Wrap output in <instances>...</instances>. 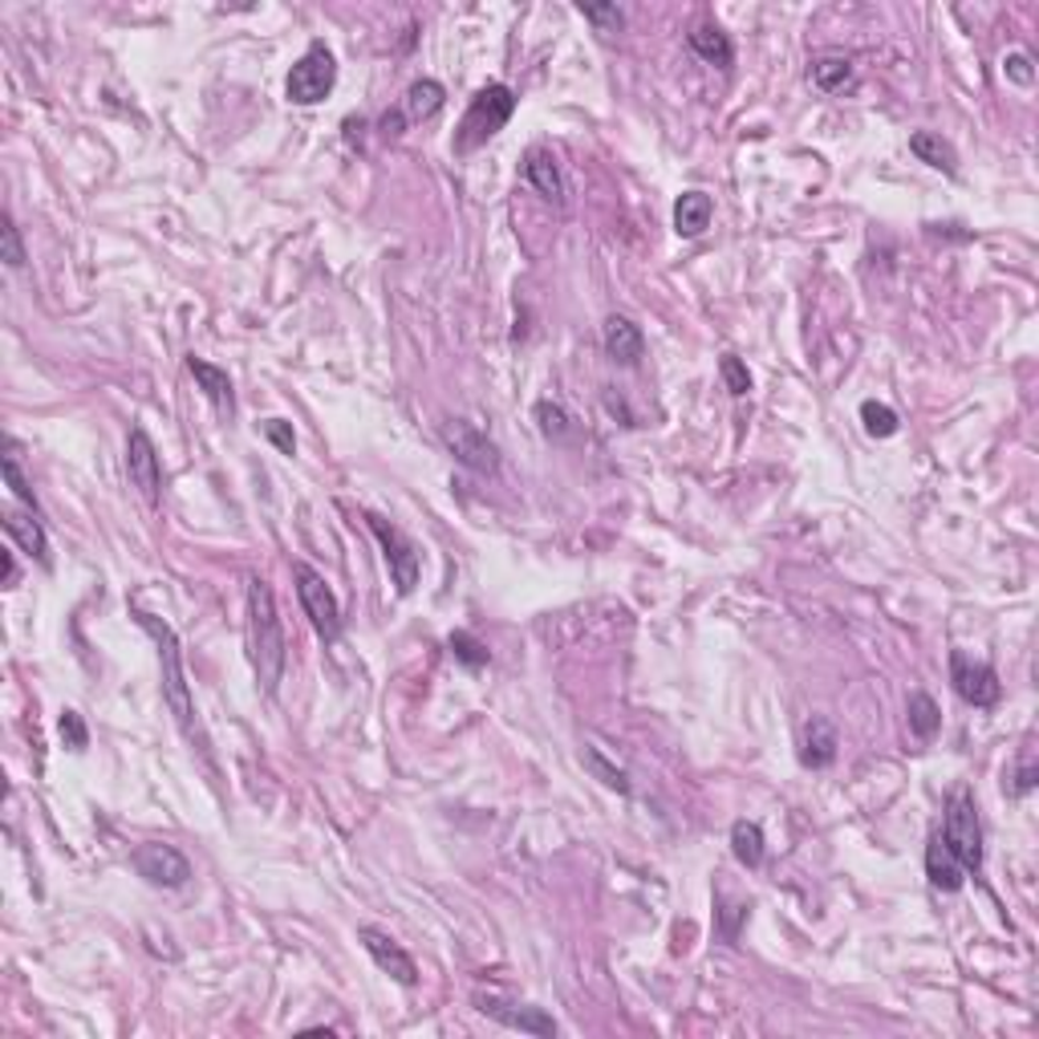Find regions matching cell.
Returning a JSON list of instances; mask_svg holds the SVG:
<instances>
[{"label": "cell", "mask_w": 1039, "mask_h": 1039, "mask_svg": "<svg viewBox=\"0 0 1039 1039\" xmlns=\"http://www.w3.org/2000/svg\"><path fill=\"white\" fill-rule=\"evenodd\" d=\"M126 471H131V483L143 492V500L147 504H159V492H163V463H159V451H155V443H150V435L143 427L131 431V439H126Z\"/></svg>", "instance_id": "11"}, {"label": "cell", "mask_w": 1039, "mask_h": 1039, "mask_svg": "<svg viewBox=\"0 0 1039 1039\" xmlns=\"http://www.w3.org/2000/svg\"><path fill=\"white\" fill-rule=\"evenodd\" d=\"M516 114V93L507 90L504 81H492V86H483L476 98H471V107H467L463 122H459V131H455V150L459 155H467V150H480L488 138H495V134L504 131V122Z\"/></svg>", "instance_id": "3"}, {"label": "cell", "mask_w": 1039, "mask_h": 1039, "mask_svg": "<svg viewBox=\"0 0 1039 1039\" xmlns=\"http://www.w3.org/2000/svg\"><path fill=\"white\" fill-rule=\"evenodd\" d=\"M57 727H62V739H66L69 751H81V747L90 744V731H86L78 711H62V723H57Z\"/></svg>", "instance_id": "35"}, {"label": "cell", "mask_w": 1039, "mask_h": 1039, "mask_svg": "<svg viewBox=\"0 0 1039 1039\" xmlns=\"http://www.w3.org/2000/svg\"><path fill=\"white\" fill-rule=\"evenodd\" d=\"M1036 775H1039V772H1036V763H1031V760L1019 763V772H1015V784H1012L1015 796H1027V792L1036 787Z\"/></svg>", "instance_id": "39"}, {"label": "cell", "mask_w": 1039, "mask_h": 1039, "mask_svg": "<svg viewBox=\"0 0 1039 1039\" xmlns=\"http://www.w3.org/2000/svg\"><path fill=\"white\" fill-rule=\"evenodd\" d=\"M366 520H370V533L378 536V545H382V552H387L394 589H399V593H411V589L418 585V577H423V557H418L414 540L402 533V528L387 524L382 516H366Z\"/></svg>", "instance_id": "7"}, {"label": "cell", "mask_w": 1039, "mask_h": 1039, "mask_svg": "<svg viewBox=\"0 0 1039 1039\" xmlns=\"http://www.w3.org/2000/svg\"><path fill=\"white\" fill-rule=\"evenodd\" d=\"M4 483L13 488V495L21 500V504L29 507V512H37L41 516V507H37V495H33V488H29V480H25V471H21V463H16V451H9L4 455Z\"/></svg>", "instance_id": "31"}, {"label": "cell", "mask_w": 1039, "mask_h": 1039, "mask_svg": "<svg viewBox=\"0 0 1039 1039\" xmlns=\"http://www.w3.org/2000/svg\"><path fill=\"white\" fill-rule=\"evenodd\" d=\"M443 98H447V90H443L435 78L414 81L411 90H406V98H402V114H406L411 122H423V119H431V114H439Z\"/></svg>", "instance_id": "23"}, {"label": "cell", "mask_w": 1039, "mask_h": 1039, "mask_svg": "<svg viewBox=\"0 0 1039 1039\" xmlns=\"http://www.w3.org/2000/svg\"><path fill=\"white\" fill-rule=\"evenodd\" d=\"M334 81H337L334 54L325 49V41H313L305 54L293 62V69H289L284 93H289V102H297V107H317L321 98H329Z\"/></svg>", "instance_id": "5"}, {"label": "cell", "mask_w": 1039, "mask_h": 1039, "mask_svg": "<svg viewBox=\"0 0 1039 1039\" xmlns=\"http://www.w3.org/2000/svg\"><path fill=\"white\" fill-rule=\"evenodd\" d=\"M134 869H138V878H147L159 890H183L187 881H191V861L175 845H163V840L138 845L134 849Z\"/></svg>", "instance_id": "9"}, {"label": "cell", "mask_w": 1039, "mask_h": 1039, "mask_svg": "<svg viewBox=\"0 0 1039 1039\" xmlns=\"http://www.w3.org/2000/svg\"><path fill=\"white\" fill-rule=\"evenodd\" d=\"M358 938H361V947H366V954L378 962V971H387L390 979L402 986L418 983V967H414V959L399 947V942H394V938H390L387 930H378V926H361Z\"/></svg>", "instance_id": "12"}, {"label": "cell", "mask_w": 1039, "mask_h": 1039, "mask_svg": "<svg viewBox=\"0 0 1039 1039\" xmlns=\"http://www.w3.org/2000/svg\"><path fill=\"white\" fill-rule=\"evenodd\" d=\"M691 49L703 62H711V66H719V69H727L735 62V49H731V41H727V33H723L715 21H699V25L691 29Z\"/></svg>", "instance_id": "21"}, {"label": "cell", "mask_w": 1039, "mask_h": 1039, "mask_svg": "<svg viewBox=\"0 0 1039 1039\" xmlns=\"http://www.w3.org/2000/svg\"><path fill=\"white\" fill-rule=\"evenodd\" d=\"M187 370H191V378L200 382V390L208 394V402H212L220 414H236V390H232V378H227V370H220V366H212V361L203 358H187Z\"/></svg>", "instance_id": "17"}, {"label": "cell", "mask_w": 1039, "mask_h": 1039, "mask_svg": "<svg viewBox=\"0 0 1039 1039\" xmlns=\"http://www.w3.org/2000/svg\"><path fill=\"white\" fill-rule=\"evenodd\" d=\"M861 423H865V431L869 435H878V439H890V435H897V414L885 406V402H861Z\"/></svg>", "instance_id": "27"}, {"label": "cell", "mask_w": 1039, "mask_h": 1039, "mask_svg": "<svg viewBox=\"0 0 1039 1039\" xmlns=\"http://www.w3.org/2000/svg\"><path fill=\"white\" fill-rule=\"evenodd\" d=\"M808 78H813L816 90L837 93V90H845V86L853 81V62H849V57L828 54V57H820V62H813V69H808Z\"/></svg>", "instance_id": "25"}, {"label": "cell", "mask_w": 1039, "mask_h": 1039, "mask_svg": "<svg viewBox=\"0 0 1039 1039\" xmlns=\"http://www.w3.org/2000/svg\"><path fill=\"white\" fill-rule=\"evenodd\" d=\"M731 853L747 869L763 865V828L756 820H735L731 825Z\"/></svg>", "instance_id": "24"}, {"label": "cell", "mask_w": 1039, "mask_h": 1039, "mask_svg": "<svg viewBox=\"0 0 1039 1039\" xmlns=\"http://www.w3.org/2000/svg\"><path fill=\"white\" fill-rule=\"evenodd\" d=\"M950 682L954 694L971 706H995L1003 699V682L991 662H974L962 650H950Z\"/></svg>", "instance_id": "8"}, {"label": "cell", "mask_w": 1039, "mask_h": 1039, "mask_svg": "<svg viewBox=\"0 0 1039 1039\" xmlns=\"http://www.w3.org/2000/svg\"><path fill=\"white\" fill-rule=\"evenodd\" d=\"M524 179H528L545 200H552V203L565 200V179H560V167H557V159H552V150H545V147L528 150V155H524Z\"/></svg>", "instance_id": "18"}, {"label": "cell", "mask_w": 1039, "mask_h": 1039, "mask_svg": "<svg viewBox=\"0 0 1039 1039\" xmlns=\"http://www.w3.org/2000/svg\"><path fill=\"white\" fill-rule=\"evenodd\" d=\"M926 878H930L934 890H942V893H959L962 881H967V869L959 865V857L950 853L942 833H934L930 845H926Z\"/></svg>", "instance_id": "16"}, {"label": "cell", "mask_w": 1039, "mask_h": 1039, "mask_svg": "<svg viewBox=\"0 0 1039 1039\" xmlns=\"http://www.w3.org/2000/svg\"><path fill=\"white\" fill-rule=\"evenodd\" d=\"M909 731L918 735V739H934L938 735V727H942V711H938V703H934L926 691H914L909 694Z\"/></svg>", "instance_id": "26"}, {"label": "cell", "mask_w": 1039, "mask_h": 1039, "mask_svg": "<svg viewBox=\"0 0 1039 1039\" xmlns=\"http://www.w3.org/2000/svg\"><path fill=\"white\" fill-rule=\"evenodd\" d=\"M248 653H253L260 686L277 694L280 679H284V662H289V641H284V622H280L272 585L265 577L248 581Z\"/></svg>", "instance_id": "1"}, {"label": "cell", "mask_w": 1039, "mask_h": 1039, "mask_svg": "<svg viewBox=\"0 0 1039 1039\" xmlns=\"http://www.w3.org/2000/svg\"><path fill=\"white\" fill-rule=\"evenodd\" d=\"M837 727L825 719V715H813V719L804 723V731H800V763L804 768H833V760H837Z\"/></svg>", "instance_id": "15"}, {"label": "cell", "mask_w": 1039, "mask_h": 1039, "mask_svg": "<svg viewBox=\"0 0 1039 1039\" xmlns=\"http://www.w3.org/2000/svg\"><path fill=\"white\" fill-rule=\"evenodd\" d=\"M0 260L9 268H21L25 265V244H21V232H16L13 215L4 212V220H0Z\"/></svg>", "instance_id": "32"}, {"label": "cell", "mask_w": 1039, "mask_h": 1039, "mask_svg": "<svg viewBox=\"0 0 1039 1039\" xmlns=\"http://www.w3.org/2000/svg\"><path fill=\"white\" fill-rule=\"evenodd\" d=\"M747 918V906H723V926L719 934L727 938V942H735L739 938V921Z\"/></svg>", "instance_id": "38"}, {"label": "cell", "mask_w": 1039, "mask_h": 1039, "mask_svg": "<svg viewBox=\"0 0 1039 1039\" xmlns=\"http://www.w3.org/2000/svg\"><path fill=\"white\" fill-rule=\"evenodd\" d=\"M443 439H447L455 459L463 467H471V471H495V467H500L495 443L488 439L480 427H471V423H451V427L443 431Z\"/></svg>", "instance_id": "13"}, {"label": "cell", "mask_w": 1039, "mask_h": 1039, "mask_svg": "<svg viewBox=\"0 0 1039 1039\" xmlns=\"http://www.w3.org/2000/svg\"><path fill=\"white\" fill-rule=\"evenodd\" d=\"M476 1007H480L488 1019H495V1024L512 1027V1031H524V1036H557V1019L552 1015H545L540 1007H528V1003H512V999H500V995H483V991H476Z\"/></svg>", "instance_id": "10"}, {"label": "cell", "mask_w": 1039, "mask_h": 1039, "mask_svg": "<svg viewBox=\"0 0 1039 1039\" xmlns=\"http://www.w3.org/2000/svg\"><path fill=\"white\" fill-rule=\"evenodd\" d=\"M4 533L13 536L29 557H37L41 565H49V540H45V528H41V520L33 516V512L25 516V512L9 507V512H4Z\"/></svg>", "instance_id": "19"}, {"label": "cell", "mask_w": 1039, "mask_h": 1039, "mask_svg": "<svg viewBox=\"0 0 1039 1039\" xmlns=\"http://www.w3.org/2000/svg\"><path fill=\"white\" fill-rule=\"evenodd\" d=\"M585 768L593 775H597L601 784L605 787H617V792H629V780H626V772L617 768V763H610L605 756H601L597 747H585Z\"/></svg>", "instance_id": "30"}, {"label": "cell", "mask_w": 1039, "mask_h": 1039, "mask_svg": "<svg viewBox=\"0 0 1039 1039\" xmlns=\"http://www.w3.org/2000/svg\"><path fill=\"white\" fill-rule=\"evenodd\" d=\"M447 646H451L455 658H459L463 667H471V670L488 667V658H492V653H488V646H483L480 638H471L467 629H459V634H451V638H447Z\"/></svg>", "instance_id": "29"}, {"label": "cell", "mask_w": 1039, "mask_h": 1039, "mask_svg": "<svg viewBox=\"0 0 1039 1039\" xmlns=\"http://www.w3.org/2000/svg\"><path fill=\"white\" fill-rule=\"evenodd\" d=\"M1003 74L1012 81H1019V86H1031V78H1036V69H1031V54H1024V49H1015V54L1003 57Z\"/></svg>", "instance_id": "37"}, {"label": "cell", "mask_w": 1039, "mask_h": 1039, "mask_svg": "<svg viewBox=\"0 0 1039 1039\" xmlns=\"http://www.w3.org/2000/svg\"><path fill=\"white\" fill-rule=\"evenodd\" d=\"M601 346H605V354H610L617 366H638L641 354H646V337H641V329L629 317L613 313V317H605V325H601Z\"/></svg>", "instance_id": "14"}, {"label": "cell", "mask_w": 1039, "mask_h": 1039, "mask_svg": "<svg viewBox=\"0 0 1039 1039\" xmlns=\"http://www.w3.org/2000/svg\"><path fill=\"white\" fill-rule=\"evenodd\" d=\"M134 617H138V626L147 629L150 638H155V646H159V667H163V703L171 706L175 723L183 727L187 739H191V744H200V751H208V739H203L200 719H195V703H191V686H187V674H183V650H179V638H175V629L167 626L163 617H155V613L134 610Z\"/></svg>", "instance_id": "2"}, {"label": "cell", "mask_w": 1039, "mask_h": 1039, "mask_svg": "<svg viewBox=\"0 0 1039 1039\" xmlns=\"http://www.w3.org/2000/svg\"><path fill=\"white\" fill-rule=\"evenodd\" d=\"M265 435H268V443H272L280 455H293L297 451V435H293V427H289L284 418H268Z\"/></svg>", "instance_id": "36"}, {"label": "cell", "mask_w": 1039, "mask_h": 1039, "mask_svg": "<svg viewBox=\"0 0 1039 1039\" xmlns=\"http://www.w3.org/2000/svg\"><path fill=\"white\" fill-rule=\"evenodd\" d=\"M581 13H585V21L597 29V33H617L622 21H626L617 4H581Z\"/></svg>", "instance_id": "34"}, {"label": "cell", "mask_w": 1039, "mask_h": 1039, "mask_svg": "<svg viewBox=\"0 0 1039 1039\" xmlns=\"http://www.w3.org/2000/svg\"><path fill=\"white\" fill-rule=\"evenodd\" d=\"M536 423H540V431H545L548 439H569V431H573V418H569V411L565 406H557V402H536Z\"/></svg>", "instance_id": "28"}, {"label": "cell", "mask_w": 1039, "mask_h": 1039, "mask_svg": "<svg viewBox=\"0 0 1039 1039\" xmlns=\"http://www.w3.org/2000/svg\"><path fill=\"white\" fill-rule=\"evenodd\" d=\"M293 581H297V597H301V610L313 622L325 641H334L342 634V605H337L334 589L325 585V577L309 565H293Z\"/></svg>", "instance_id": "6"}, {"label": "cell", "mask_w": 1039, "mask_h": 1039, "mask_svg": "<svg viewBox=\"0 0 1039 1039\" xmlns=\"http://www.w3.org/2000/svg\"><path fill=\"white\" fill-rule=\"evenodd\" d=\"M942 840L950 845V853L959 857V865L967 873H979L983 869V820H979V808H974L971 792H954L947 800V816H942Z\"/></svg>", "instance_id": "4"}, {"label": "cell", "mask_w": 1039, "mask_h": 1039, "mask_svg": "<svg viewBox=\"0 0 1039 1039\" xmlns=\"http://www.w3.org/2000/svg\"><path fill=\"white\" fill-rule=\"evenodd\" d=\"M711 215H715V203H711V195H703V191H686V195H679V203H674V232L679 236H703L706 227H711Z\"/></svg>", "instance_id": "20"}, {"label": "cell", "mask_w": 1039, "mask_h": 1039, "mask_svg": "<svg viewBox=\"0 0 1039 1039\" xmlns=\"http://www.w3.org/2000/svg\"><path fill=\"white\" fill-rule=\"evenodd\" d=\"M719 373H723V387L731 390L735 399H744L747 390H751V373H747V366L735 354H723L719 358Z\"/></svg>", "instance_id": "33"}, {"label": "cell", "mask_w": 1039, "mask_h": 1039, "mask_svg": "<svg viewBox=\"0 0 1039 1039\" xmlns=\"http://www.w3.org/2000/svg\"><path fill=\"white\" fill-rule=\"evenodd\" d=\"M909 150H914L921 163H930L934 171H947V175L959 171V150L950 147L942 134H934V131L909 134Z\"/></svg>", "instance_id": "22"}]
</instances>
